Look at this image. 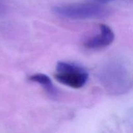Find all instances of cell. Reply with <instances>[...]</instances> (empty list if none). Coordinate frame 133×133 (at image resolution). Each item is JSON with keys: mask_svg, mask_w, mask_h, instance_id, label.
<instances>
[{"mask_svg": "<svg viewBox=\"0 0 133 133\" xmlns=\"http://www.w3.org/2000/svg\"><path fill=\"white\" fill-rule=\"evenodd\" d=\"M57 15L70 19H87L102 18L109 14L105 6L96 3H72L57 5L53 9Z\"/></svg>", "mask_w": 133, "mask_h": 133, "instance_id": "2", "label": "cell"}, {"mask_svg": "<svg viewBox=\"0 0 133 133\" xmlns=\"http://www.w3.org/2000/svg\"><path fill=\"white\" fill-rule=\"evenodd\" d=\"M97 77L105 90L112 95H122L132 88L131 67L123 58H113L105 62L99 70Z\"/></svg>", "mask_w": 133, "mask_h": 133, "instance_id": "1", "label": "cell"}, {"mask_svg": "<svg viewBox=\"0 0 133 133\" xmlns=\"http://www.w3.org/2000/svg\"><path fill=\"white\" fill-rule=\"evenodd\" d=\"M56 71L55 78L58 83L75 89L84 87L89 77L84 68L71 62H58Z\"/></svg>", "mask_w": 133, "mask_h": 133, "instance_id": "3", "label": "cell"}, {"mask_svg": "<svg viewBox=\"0 0 133 133\" xmlns=\"http://www.w3.org/2000/svg\"><path fill=\"white\" fill-rule=\"evenodd\" d=\"M99 32L96 36L87 40L84 45L87 49L90 50H98L110 45L114 40V33L112 29L107 25L100 24Z\"/></svg>", "mask_w": 133, "mask_h": 133, "instance_id": "4", "label": "cell"}, {"mask_svg": "<svg viewBox=\"0 0 133 133\" xmlns=\"http://www.w3.org/2000/svg\"><path fill=\"white\" fill-rule=\"evenodd\" d=\"M89 1H92L96 3H109L110 2V1H114V0H89Z\"/></svg>", "mask_w": 133, "mask_h": 133, "instance_id": "6", "label": "cell"}, {"mask_svg": "<svg viewBox=\"0 0 133 133\" xmlns=\"http://www.w3.org/2000/svg\"><path fill=\"white\" fill-rule=\"evenodd\" d=\"M29 80L40 84L51 97L55 98L58 96V90L57 88L55 87L51 79L47 75L36 74L31 75L29 77Z\"/></svg>", "mask_w": 133, "mask_h": 133, "instance_id": "5", "label": "cell"}]
</instances>
